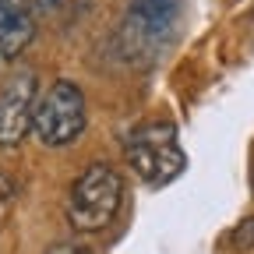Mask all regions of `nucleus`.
Instances as JSON below:
<instances>
[{"instance_id":"f257e3e1","label":"nucleus","mask_w":254,"mask_h":254,"mask_svg":"<svg viewBox=\"0 0 254 254\" xmlns=\"http://www.w3.org/2000/svg\"><path fill=\"white\" fill-rule=\"evenodd\" d=\"M120 205H124V177L110 163H92L71 184L67 222L78 233H99L117 219Z\"/></svg>"},{"instance_id":"f03ea898","label":"nucleus","mask_w":254,"mask_h":254,"mask_svg":"<svg viewBox=\"0 0 254 254\" xmlns=\"http://www.w3.org/2000/svg\"><path fill=\"white\" fill-rule=\"evenodd\" d=\"M124 155L134 166V173L152 184V187H166L177 180L187 166V155L177 141V127L173 124H141L124 138Z\"/></svg>"},{"instance_id":"7ed1b4c3","label":"nucleus","mask_w":254,"mask_h":254,"mask_svg":"<svg viewBox=\"0 0 254 254\" xmlns=\"http://www.w3.org/2000/svg\"><path fill=\"white\" fill-rule=\"evenodd\" d=\"M85 95L74 81H53L36 99V117H32V134L46 148H64L81 138L85 131Z\"/></svg>"},{"instance_id":"20e7f679","label":"nucleus","mask_w":254,"mask_h":254,"mask_svg":"<svg viewBox=\"0 0 254 254\" xmlns=\"http://www.w3.org/2000/svg\"><path fill=\"white\" fill-rule=\"evenodd\" d=\"M36 74L18 71L4 88H0V145L18 148L25 134L32 131V117H36Z\"/></svg>"},{"instance_id":"39448f33","label":"nucleus","mask_w":254,"mask_h":254,"mask_svg":"<svg viewBox=\"0 0 254 254\" xmlns=\"http://www.w3.org/2000/svg\"><path fill=\"white\" fill-rule=\"evenodd\" d=\"M36 39V0H0V57L18 60Z\"/></svg>"},{"instance_id":"423d86ee","label":"nucleus","mask_w":254,"mask_h":254,"mask_svg":"<svg viewBox=\"0 0 254 254\" xmlns=\"http://www.w3.org/2000/svg\"><path fill=\"white\" fill-rule=\"evenodd\" d=\"M180 0H131V14H127V28H134L141 46H155L170 32L177 18Z\"/></svg>"},{"instance_id":"0eeeda50","label":"nucleus","mask_w":254,"mask_h":254,"mask_svg":"<svg viewBox=\"0 0 254 254\" xmlns=\"http://www.w3.org/2000/svg\"><path fill=\"white\" fill-rule=\"evenodd\" d=\"M230 240H233L237 247H254V219H244L240 226L230 233Z\"/></svg>"},{"instance_id":"6e6552de","label":"nucleus","mask_w":254,"mask_h":254,"mask_svg":"<svg viewBox=\"0 0 254 254\" xmlns=\"http://www.w3.org/2000/svg\"><path fill=\"white\" fill-rule=\"evenodd\" d=\"M46 254H85V247H78V244H53Z\"/></svg>"},{"instance_id":"1a4fd4ad","label":"nucleus","mask_w":254,"mask_h":254,"mask_svg":"<svg viewBox=\"0 0 254 254\" xmlns=\"http://www.w3.org/2000/svg\"><path fill=\"white\" fill-rule=\"evenodd\" d=\"M36 7L46 11V14H53V11H60V7H67V0H36Z\"/></svg>"}]
</instances>
